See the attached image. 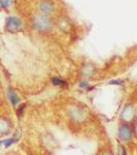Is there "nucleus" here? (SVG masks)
<instances>
[{
    "mask_svg": "<svg viewBox=\"0 0 137 155\" xmlns=\"http://www.w3.org/2000/svg\"><path fill=\"white\" fill-rule=\"evenodd\" d=\"M132 137V131L128 125H122L119 128V137L124 141H128Z\"/></svg>",
    "mask_w": 137,
    "mask_h": 155,
    "instance_id": "nucleus-4",
    "label": "nucleus"
},
{
    "mask_svg": "<svg viewBox=\"0 0 137 155\" xmlns=\"http://www.w3.org/2000/svg\"><path fill=\"white\" fill-rule=\"evenodd\" d=\"M32 26L37 32L46 33L52 28V21L49 16L43 14H38L32 18Z\"/></svg>",
    "mask_w": 137,
    "mask_h": 155,
    "instance_id": "nucleus-1",
    "label": "nucleus"
},
{
    "mask_svg": "<svg viewBox=\"0 0 137 155\" xmlns=\"http://www.w3.org/2000/svg\"><path fill=\"white\" fill-rule=\"evenodd\" d=\"M38 9L40 12V14L49 16L55 12L56 5H55V2L53 0H41L38 4Z\"/></svg>",
    "mask_w": 137,
    "mask_h": 155,
    "instance_id": "nucleus-3",
    "label": "nucleus"
},
{
    "mask_svg": "<svg viewBox=\"0 0 137 155\" xmlns=\"http://www.w3.org/2000/svg\"><path fill=\"white\" fill-rule=\"evenodd\" d=\"M52 83H53L55 86H61V87H64L67 85V83L64 81V80L60 79V78H58V77L53 78V79H52Z\"/></svg>",
    "mask_w": 137,
    "mask_h": 155,
    "instance_id": "nucleus-5",
    "label": "nucleus"
},
{
    "mask_svg": "<svg viewBox=\"0 0 137 155\" xmlns=\"http://www.w3.org/2000/svg\"><path fill=\"white\" fill-rule=\"evenodd\" d=\"M8 95H9V98H11V104H18V102L20 101L19 96L17 95L16 92L12 91V90H9Z\"/></svg>",
    "mask_w": 137,
    "mask_h": 155,
    "instance_id": "nucleus-6",
    "label": "nucleus"
},
{
    "mask_svg": "<svg viewBox=\"0 0 137 155\" xmlns=\"http://www.w3.org/2000/svg\"><path fill=\"white\" fill-rule=\"evenodd\" d=\"M5 28L11 33H17L23 28V22L17 17H8L5 21Z\"/></svg>",
    "mask_w": 137,
    "mask_h": 155,
    "instance_id": "nucleus-2",
    "label": "nucleus"
},
{
    "mask_svg": "<svg viewBox=\"0 0 137 155\" xmlns=\"http://www.w3.org/2000/svg\"><path fill=\"white\" fill-rule=\"evenodd\" d=\"M2 144V142H0V145H1Z\"/></svg>",
    "mask_w": 137,
    "mask_h": 155,
    "instance_id": "nucleus-8",
    "label": "nucleus"
},
{
    "mask_svg": "<svg viewBox=\"0 0 137 155\" xmlns=\"http://www.w3.org/2000/svg\"><path fill=\"white\" fill-rule=\"evenodd\" d=\"M11 3V0H0V5L3 8H7Z\"/></svg>",
    "mask_w": 137,
    "mask_h": 155,
    "instance_id": "nucleus-7",
    "label": "nucleus"
}]
</instances>
